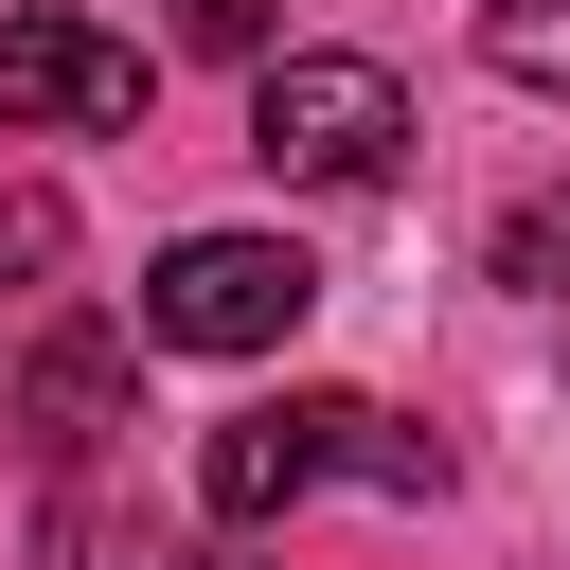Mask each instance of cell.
Returning a JSON list of instances; mask_svg holds the SVG:
<instances>
[{
  "label": "cell",
  "instance_id": "obj_1",
  "mask_svg": "<svg viewBox=\"0 0 570 570\" xmlns=\"http://www.w3.org/2000/svg\"><path fill=\"white\" fill-rule=\"evenodd\" d=\"M321 481L445 499V445H428V428H392L374 392H267V410H232V428L196 445V517H214V534H267V517H303Z\"/></svg>",
  "mask_w": 570,
  "mask_h": 570
},
{
  "label": "cell",
  "instance_id": "obj_2",
  "mask_svg": "<svg viewBox=\"0 0 570 570\" xmlns=\"http://www.w3.org/2000/svg\"><path fill=\"white\" fill-rule=\"evenodd\" d=\"M303 303H321V267H303L285 232H178V249L142 267V321H125V338H160V356H285Z\"/></svg>",
  "mask_w": 570,
  "mask_h": 570
},
{
  "label": "cell",
  "instance_id": "obj_3",
  "mask_svg": "<svg viewBox=\"0 0 570 570\" xmlns=\"http://www.w3.org/2000/svg\"><path fill=\"white\" fill-rule=\"evenodd\" d=\"M410 89L374 53H249V160L267 178H392Z\"/></svg>",
  "mask_w": 570,
  "mask_h": 570
},
{
  "label": "cell",
  "instance_id": "obj_4",
  "mask_svg": "<svg viewBox=\"0 0 570 570\" xmlns=\"http://www.w3.org/2000/svg\"><path fill=\"white\" fill-rule=\"evenodd\" d=\"M142 36H107V18H71V0H36V18H0V125H36V142H107V125H142Z\"/></svg>",
  "mask_w": 570,
  "mask_h": 570
},
{
  "label": "cell",
  "instance_id": "obj_5",
  "mask_svg": "<svg viewBox=\"0 0 570 570\" xmlns=\"http://www.w3.org/2000/svg\"><path fill=\"white\" fill-rule=\"evenodd\" d=\"M125 374H142V338H125V321H53V338H36V374H18L36 445H89V428H125Z\"/></svg>",
  "mask_w": 570,
  "mask_h": 570
},
{
  "label": "cell",
  "instance_id": "obj_6",
  "mask_svg": "<svg viewBox=\"0 0 570 570\" xmlns=\"http://www.w3.org/2000/svg\"><path fill=\"white\" fill-rule=\"evenodd\" d=\"M53 570H232V552H196V534H160V517H125V499H53V534H36Z\"/></svg>",
  "mask_w": 570,
  "mask_h": 570
},
{
  "label": "cell",
  "instance_id": "obj_7",
  "mask_svg": "<svg viewBox=\"0 0 570 570\" xmlns=\"http://www.w3.org/2000/svg\"><path fill=\"white\" fill-rule=\"evenodd\" d=\"M481 53H499V89H552V107H570V0H499Z\"/></svg>",
  "mask_w": 570,
  "mask_h": 570
},
{
  "label": "cell",
  "instance_id": "obj_8",
  "mask_svg": "<svg viewBox=\"0 0 570 570\" xmlns=\"http://www.w3.org/2000/svg\"><path fill=\"white\" fill-rule=\"evenodd\" d=\"M53 267H71V196H36V178H18V196H0V303H36Z\"/></svg>",
  "mask_w": 570,
  "mask_h": 570
},
{
  "label": "cell",
  "instance_id": "obj_9",
  "mask_svg": "<svg viewBox=\"0 0 570 570\" xmlns=\"http://www.w3.org/2000/svg\"><path fill=\"white\" fill-rule=\"evenodd\" d=\"M178 53H232V71L285 53V0H178Z\"/></svg>",
  "mask_w": 570,
  "mask_h": 570
},
{
  "label": "cell",
  "instance_id": "obj_10",
  "mask_svg": "<svg viewBox=\"0 0 570 570\" xmlns=\"http://www.w3.org/2000/svg\"><path fill=\"white\" fill-rule=\"evenodd\" d=\"M499 285H570V196H517L499 214Z\"/></svg>",
  "mask_w": 570,
  "mask_h": 570
}]
</instances>
